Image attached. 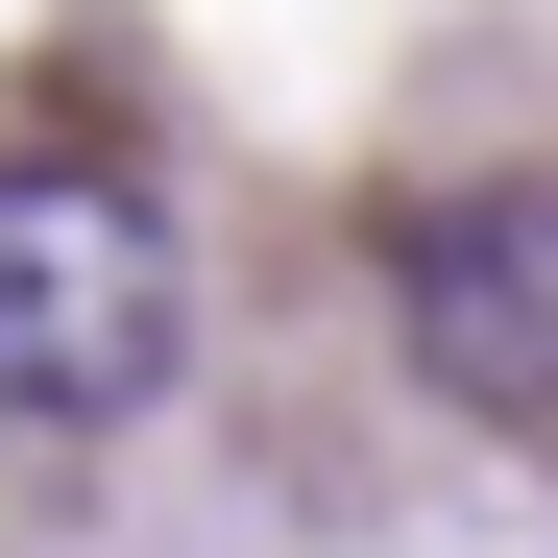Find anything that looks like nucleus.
Instances as JSON below:
<instances>
[{
	"label": "nucleus",
	"mask_w": 558,
	"mask_h": 558,
	"mask_svg": "<svg viewBox=\"0 0 558 558\" xmlns=\"http://www.w3.org/2000/svg\"><path fill=\"white\" fill-rule=\"evenodd\" d=\"M389 340H413L437 413L558 437V170H486V195H437L389 243Z\"/></svg>",
	"instance_id": "f03ea898"
},
{
	"label": "nucleus",
	"mask_w": 558,
	"mask_h": 558,
	"mask_svg": "<svg viewBox=\"0 0 558 558\" xmlns=\"http://www.w3.org/2000/svg\"><path fill=\"white\" fill-rule=\"evenodd\" d=\"M170 340H195V292H170V219L122 170H0V413L122 437L170 389Z\"/></svg>",
	"instance_id": "f257e3e1"
}]
</instances>
